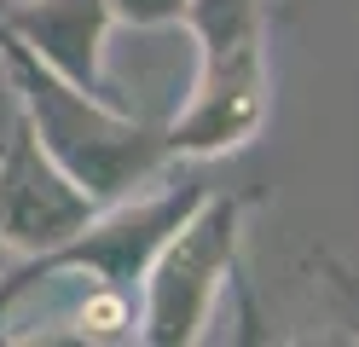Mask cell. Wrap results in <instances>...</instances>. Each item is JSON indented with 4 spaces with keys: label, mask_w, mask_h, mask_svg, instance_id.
Segmentation results:
<instances>
[{
    "label": "cell",
    "mask_w": 359,
    "mask_h": 347,
    "mask_svg": "<svg viewBox=\"0 0 359 347\" xmlns=\"http://www.w3.org/2000/svg\"><path fill=\"white\" fill-rule=\"evenodd\" d=\"M116 23L133 29H168V23H186V0H104Z\"/></svg>",
    "instance_id": "cell-7"
},
{
    "label": "cell",
    "mask_w": 359,
    "mask_h": 347,
    "mask_svg": "<svg viewBox=\"0 0 359 347\" xmlns=\"http://www.w3.org/2000/svg\"><path fill=\"white\" fill-rule=\"evenodd\" d=\"M0 53H6L12 87L24 99V116L35 139L58 156V168L70 174L99 208L122 203L140 179H151L174 156L168 128L145 122L122 104H110L104 93H87L70 76H58L53 64H41L24 41H12L0 29Z\"/></svg>",
    "instance_id": "cell-1"
},
{
    "label": "cell",
    "mask_w": 359,
    "mask_h": 347,
    "mask_svg": "<svg viewBox=\"0 0 359 347\" xmlns=\"http://www.w3.org/2000/svg\"><path fill=\"white\" fill-rule=\"evenodd\" d=\"M261 122H266V46L261 35H250L203 53L197 93L168 122V145L174 156H220L250 145Z\"/></svg>",
    "instance_id": "cell-4"
},
{
    "label": "cell",
    "mask_w": 359,
    "mask_h": 347,
    "mask_svg": "<svg viewBox=\"0 0 359 347\" xmlns=\"http://www.w3.org/2000/svg\"><path fill=\"white\" fill-rule=\"evenodd\" d=\"M99 215V203L58 168V156L35 139L29 116H18L6 145H0V243L47 254L70 243Z\"/></svg>",
    "instance_id": "cell-3"
},
{
    "label": "cell",
    "mask_w": 359,
    "mask_h": 347,
    "mask_svg": "<svg viewBox=\"0 0 359 347\" xmlns=\"http://www.w3.org/2000/svg\"><path fill=\"white\" fill-rule=\"evenodd\" d=\"M110 23L116 18H110L104 0H18V6H0V29L87 93H104V29Z\"/></svg>",
    "instance_id": "cell-5"
},
{
    "label": "cell",
    "mask_w": 359,
    "mask_h": 347,
    "mask_svg": "<svg viewBox=\"0 0 359 347\" xmlns=\"http://www.w3.org/2000/svg\"><path fill=\"white\" fill-rule=\"evenodd\" d=\"M186 29L197 53L261 35V0H186Z\"/></svg>",
    "instance_id": "cell-6"
},
{
    "label": "cell",
    "mask_w": 359,
    "mask_h": 347,
    "mask_svg": "<svg viewBox=\"0 0 359 347\" xmlns=\"http://www.w3.org/2000/svg\"><path fill=\"white\" fill-rule=\"evenodd\" d=\"M250 197L215 191L186 215V226L163 243V254L145 272V301H140V341L151 347H191L220 301V284L232 278L238 261V231Z\"/></svg>",
    "instance_id": "cell-2"
}]
</instances>
